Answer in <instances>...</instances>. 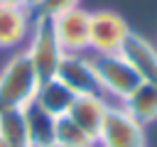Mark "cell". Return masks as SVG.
Here are the masks:
<instances>
[{"label": "cell", "instance_id": "obj_2", "mask_svg": "<svg viewBox=\"0 0 157 147\" xmlns=\"http://www.w3.org/2000/svg\"><path fill=\"white\" fill-rule=\"evenodd\" d=\"M91 61H93L98 91L105 98L110 96L118 103H123L142 83V78L135 74V69L120 54H96V56H91Z\"/></svg>", "mask_w": 157, "mask_h": 147}, {"label": "cell", "instance_id": "obj_6", "mask_svg": "<svg viewBox=\"0 0 157 147\" xmlns=\"http://www.w3.org/2000/svg\"><path fill=\"white\" fill-rule=\"evenodd\" d=\"M88 17L83 7H69L49 17L56 42L64 54H86L88 51Z\"/></svg>", "mask_w": 157, "mask_h": 147}, {"label": "cell", "instance_id": "obj_12", "mask_svg": "<svg viewBox=\"0 0 157 147\" xmlns=\"http://www.w3.org/2000/svg\"><path fill=\"white\" fill-rule=\"evenodd\" d=\"M74 98H76V96L54 76V78L39 83V91H37L32 105L39 108V110H42L44 115H49V118H61V115L69 113Z\"/></svg>", "mask_w": 157, "mask_h": 147}, {"label": "cell", "instance_id": "obj_13", "mask_svg": "<svg viewBox=\"0 0 157 147\" xmlns=\"http://www.w3.org/2000/svg\"><path fill=\"white\" fill-rule=\"evenodd\" d=\"M125 110L137 120L142 123L145 127L157 123V83H150V81H142L125 100H123Z\"/></svg>", "mask_w": 157, "mask_h": 147}, {"label": "cell", "instance_id": "obj_18", "mask_svg": "<svg viewBox=\"0 0 157 147\" xmlns=\"http://www.w3.org/2000/svg\"><path fill=\"white\" fill-rule=\"evenodd\" d=\"M0 5H22V0H0Z\"/></svg>", "mask_w": 157, "mask_h": 147}, {"label": "cell", "instance_id": "obj_17", "mask_svg": "<svg viewBox=\"0 0 157 147\" xmlns=\"http://www.w3.org/2000/svg\"><path fill=\"white\" fill-rule=\"evenodd\" d=\"M42 2H44V0H22V5H25V7H27V10L32 12V15L37 12V7H39Z\"/></svg>", "mask_w": 157, "mask_h": 147}, {"label": "cell", "instance_id": "obj_10", "mask_svg": "<svg viewBox=\"0 0 157 147\" xmlns=\"http://www.w3.org/2000/svg\"><path fill=\"white\" fill-rule=\"evenodd\" d=\"M105 110H108L105 96H103V93H88V96H76L66 115H69L78 127H83L88 135L96 137L98 130H101V123H103Z\"/></svg>", "mask_w": 157, "mask_h": 147}, {"label": "cell", "instance_id": "obj_9", "mask_svg": "<svg viewBox=\"0 0 157 147\" xmlns=\"http://www.w3.org/2000/svg\"><path fill=\"white\" fill-rule=\"evenodd\" d=\"M34 15L25 5H0V49H15L29 37Z\"/></svg>", "mask_w": 157, "mask_h": 147}, {"label": "cell", "instance_id": "obj_8", "mask_svg": "<svg viewBox=\"0 0 157 147\" xmlns=\"http://www.w3.org/2000/svg\"><path fill=\"white\" fill-rule=\"evenodd\" d=\"M142 81L157 83V47L140 32H130L118 51Z\"/></svg>", "mask_w": 157, "mask_h": 147}, {"label": "cell", "instance_id": "obj_7", "mask_svg": "<svg viewBox=\"0 0 157 147\" xmlns=\"http://www.w3.org/2000/svg\"><path fill=\"white\" fill-rule=\"evenodd\" d=\"M56 78L74 96L101 93L98 81H96V71H93V61L86 54H64V59L56 69Z\"/></svg>", "mask_w": 157, "mask_h": 147}, {"label": "cell", "instance_id": "obj_4", "mask_svg": "<svg viewBox=\"0 0 157 147\" xmlns=\"http://www.w3.org/2000/svg\"><path fill=\"white\" fill-rule=\"evenodd\" d=\"M39 81H49L56 76V69L64 59V51L56 42V34L52 29L49 17H37L32 20V29H29V47L25 49Z\"/></svg>", "mask_w": 157, "mask_h": 147}, {"label": "cell", "instance_id": "obj_19", "mask_svg": "<svg viewBox=\"0 0 157 147\" xmlns=\"http://www.w3.org/2000/svg\"><path fill=\"white\" fill-rule=\"evenodd\" d=\"M49 147H61V145H49Z\"/></svg>", "mask_w": 157, "mask_h": 147}, {"label": "cell", "instance_id": "obj_1", "mask_svg": "<svg viewBox=\"0 0 157 147\" xmlns=\"http://www.w3.org/2000/svg\"><path fill=\"white\" fill-rule=\"evenodd\" d=\"M39 83L27 51L12 54L0 69V108H29Z\"/></svg>", "mask_w": 157, "mask_h": 147}, {"label": "cell", "instance_id": "obj_5", "mask_svg": "<svg viewBox=\"0 0 157 147\" xmlns=\"http://www.w3.org/2000/svg\"><path fill=\"white\" fill-rule=\"evenodd\" d=\"M130 24L113 10H96L88 17V49L93 54H118L130 34Z\"/></svg>", "mask_w": 157, "mask_h": 147}, {"label": "cell", "instance_id": "obj_3", "mask_svg": "<svg viewBox=\"0 0 157 147\" xmlns=\"http://www.w3.org/2000/svg\"><path fill=\"white\" fill-rule=\"evenodd\" d=\"M96 145L101 147H147L145 125L137 123L123 103H108L101 130L96 135Z\"/></svg>", "mask_w": 157, "mask_h": 147}, {"label": "cell", "instance_id": "obj_14", "mask_svg": "<svg viewBox=\"0 0 157 147\" xmlns=\"http://www.w3.org/2000/svg\"><path fill=\"white\" fill-rule=\"evenodd\" d=\"M54 145L61 147H96V137L78 127L69 115L54 118Z\"/></svg>", "mask_w": 157, "mask_h": 147}, {"label": "cell", "instance_id": "obj_16", "mask_svg": "<svg viewBox=\"0 0 157 147\" xmlns=\"http://www.w3.org/2000/svg\"><path fill=\"white\" fill-rule=\"evenodd\" d=\"M78 2L81 0H44L39 7H37V17H52V15H56V12H61V10H69V7H78Z\"/></svg>", "mask_w": 157, "mask_h": 147}, {"label": "cell", "instance_id": "obj_15", "mask_svg": "<svg viewBox=\"0 0 157 147\" xmlns=\"http://www.w3.org/2000/svg\"><path fill=\"white\" fill-rule=\"evenodd\" d=\"M29 127H32V145L34 147H49L54 145V118L44 115L39 108L29 105Z\"/></svg>", "mask_w": 157, "mask_h": 147}, {"label": "cell", "instance_id": "obj_11", "mask_svg": "<svg viewBox=\"0 0 157 147\" xmlns=\"http://www.w3.org/2000/svg\"><path fill=\"white\" fill-rule=\"evenodd\" d=\"M0 140L7 147H34L27 108H0Z\"/></svg>", "mask_w": 157, "mask_h": 147}]
</instances>
